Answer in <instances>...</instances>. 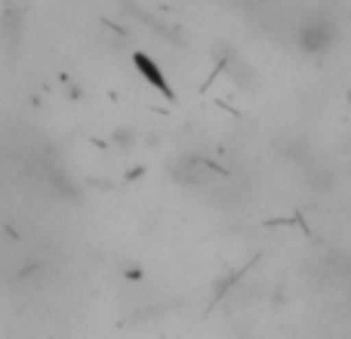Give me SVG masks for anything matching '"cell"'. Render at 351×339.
I'll return each mask as SVG.
<instances>
[{
	"label": "cell",
	"mask_w": 351,
	"mask_h": 339,
	"mask_svg": "<svg viewBox=\"0 0 351 339\" xmlns=\"http://www.w3.org/2000/svg\"><path fill=\"white\" fill-rule=\"evenodd\" d=\"M136 65H142L148 71V80H152L154 86H160V90L167 93V96H170V90H167V80H164V74H158V68L152 65V59H145V56H136Z\"/></svg>",
	"instance_id": "cell-1"
}]
</instances>
